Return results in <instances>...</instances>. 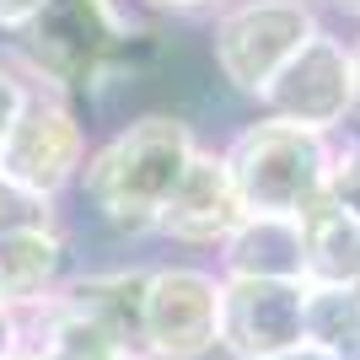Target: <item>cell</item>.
<instances>
[{"label": "cell", "instance_id": "ac0fdd59", "mask_svg": "<svg viewBox=\"0 0 360 360\" xmlns=\"http://www.w3.org/2000/svg\"><path fill=\"white\" fill-rule=\"evenodd\" d=\"M49 0H0V38H11V32H22L32 22V16L44 11Z\"/></svg>", "mask_w": 360, "mask_h": 360}, {"label": "cell", "instance_id": "3957f363", "mask_svg": "<svg viewBox=\"0 0 360 360\" xmlns=\"http://www.w3.org/2000/svg\"><path fill=\"white\" fill-rule=\"evenodd\" d=\"M333 146H339V135H317V129L269 119V113L242 124L231 135V146L221 150L226 172L237 183L242 215H290V221H301L333 183Z\"/></svg>", "mask_w": 360, "mask_h": 360}, {"label": "cell", "instance_id": "7a4b0ae2", "mask_svg": "<svg viewBox=\"0 0 360 360\" xmlns=\"http://www.w3.org/2000/svg\"><path fill=\"white\" fill-rule=\"evenodd\" d=\"M194 150H199L194 124H183L178 113H140L86 150L75 188L108 231L150 237L162 226V210L178 178L194 162Z\"/></svg>", "mask_w": 360, "mask_h": 360}, {"label": "cell", "instance_id": "8992f818", "mask_svg": "<svg viewBox=\"0 0 360 360\" xmlns=\"http://www.w3.org/2000/svg\"><path fill=\"white\" fill-rule=\"evenodd\" d=\"M221 345V274L199 264H156L146 280V355L205 360Z\"/></svg>", "mask_w": 360, "mask_h": 360}, {"label": "cell", "instance_id": "484cf974", "mask_svg": "<svg viewBox=\"0 0 360 360\" xmlns=\"http://www.w3.org/2000/svg\"><path fill=\"white\" fill-rule=\"evenodd\" d=\"M355 296H360V280H355Z\"/></svg>", "mask_w": 360, "mask_h": 360}, {"label": "cell", "instance_id": "d4e9b609", "mask_svg": "<svg viewBox=\"0 0 360 360\" xmlns=\"http://www.w3.org/2000/svg\"><path fill=\"white\" fill-rule=\"evenodd\" d=\"M345 360H360V345H355V349H349V355H345Z\"/></svg>", "mask_w": 360, "mask_h": 360}, {"label": "cell", "instance_id": "e0dca14e", "mask_svg": "<svg viewBox=\"0 0 360 360\" xmlns=\"http://www.w3.org/2000/svg\"><path fill=\"white\" fill-rule=\"evenodd\" d=\"M32 97V81L22 70H16L6 54H0V146H6V135H11V124L22 119V108H27Z\"/></svg>", "mask_w": 360, "mask_h": 360}, {"label": "cell", "instance_id": "52a82bcc", "mask_svg": "<svg viewBox=\"0 0 360 360\" xmlns=\"http://www.w3.org/2000/svg\"><path fill=\"white\" fill-rule=\"evenodd\" d=\"M258 103H264L269 119L301 124V129H317V135H339V129L355 119V65H349V44L323 27L312 44L269 81V91H264Z\"/></svg>", "mask_w": 360, "mask_h": 360}, {"label": "cell", "instance_id": "2e32d148", "mask_svg": "<svg viewBox=\"0 0 360 360\" xmlns=\"http://www.w3.org/2000/svg\"><path fill=\"white\" fill-rule=\"evenodd\" d=\"M328 194L360 221V135H345L339 146H333V183H328Z\"/></svg>", "mask_w": 360, "mask_h": 360}, {"label": "cell", "instance_id": "cb8c5ba5", "mask_svg": "<svg viewBox=\"0 0 360 360\" xmlns=\"http://www.w3.org/2000/svg\"><path fill=\"white\" fill-rule=\"evenodd\" d=\"M6 360H44V355H38V349H32L27 339H22V349H11V355H6Z\"/></svg>", "mask_w": 360, "mask_h": 360}, {"label": "cell", "instance_id": "ffe728a7", "mask_svg": "<svg viewBox=\"0 0 360 360\" xmlns=\"http://www.w3.org/2000/svg\"><path fill=\"white\" fill-rule=\"evenodd\" d=\"M129 6H150V11H205V6H231V0H129Z\"/></svg>", "mask_w": 360, "mask_h": 360}, {"label": "cell", "instance_id": "9a60e30c", "mask_svg": "<svg viewBox=\"0 0 360 360\" xmlns=\"http://www.w3.org/2000/svg\"><path fill=\"white\" fill-rule=\"evenodd\" d=\"M49 226H60V199H49V194H38V188L0 172V237L49 231Z\"/></svg>", "mask_w": 360, "mask_h": 360}, {"label": "cell", "instance_id": "7402d4cb", "mask_svg": "<svg viewBox=\"0 0 360 360\" xmlns=\"http://www.w3.org/2000/svg\"><path fill=\"white\" fill-rule=\"evenodd\" d=\"M349 65H355V119H360V38H349Z\"/></svg>", "mask_w": 360, "mask_h": 360}, {"label": "cell", "instance_id": "5bb4252c", "mask_svg": "<svg viewBox=\"0 0 360 360\" xmlns=\"http://www.w3.org/2000/svg\"><path fill=\"white\" fill-rule=\"evenodd\" d=\"M301 328L307 345L328 349L345 360L360 345V296L355 285H307V307H301Z\"/></svg>", "mask_w": 360, "mask_h": 360}, {"label": "cell", "instance_id": "44dd1931", "mask_svg": "<svg viewBox=\"0 0 360 360\" xmlns=\"http://www.w3.org/2000/svg\"><path fill=\"white\" fill-rule=\"evenodd\" d=\"M274 360H339V355H328V349H317V345H307V339H301L296 349H285V355H274Z\"/></svg>", "mask_w": 360, "mask_h": 360}, {"label": "cell", "instance_id": "277c9868", "mask_svg": "<svg viewBox=\"0 0 360 360\" xmlns=\"http://www.w3.org/2000/svg\"><path fill=\"white\" fill-rule=\"evenodd\" d=\"M317 32H323V22H317L312 0H231V6L215 11L210 60L231 91L264 97L269 81Z\"/></svg>", "mask_w": 360, "mask_h": 360}, {"label": "cell", "instance_id": "9c48e42d", "mask_svg": "<svg viewBox=\"0 0 360 360\" xmlns=\"http://www.w3.org/2000/svg\"><path fill=\"white\" fill-rule=\"evenodd\" d=\"M237 221H242V199H237L231 172H226V156L199 146L188 172L172 188V199H167L156 231L172 242H188V248H221Z\"/></svg>", "mask_w": 360, "mask_h": 360}, {"label": "cell", "instance_id": "d6986e66", "mask_svg": "<svg viewBox=\"0 0 360 360\" xmlns=\"http://www.w3.org/2000/svg\"><path fill=\"white\" fill-rule=\"evenodd\" d=\"M11 349H22V317L11 307H0V360L11 355Z\"/></svg>", "mask_w": 360, "mask_h": 360}, {"label": "cell", "instance_id": "7c38bea8", "mask_svg": "<svg viewBox=\"0 0 360 360\" xmlns=\"http://www.w3.org/2000/svg\"><path fill=\"white\" fill-rule=\"evenodd\" d=\"M221 274L226 280H301V221L290 215H242L231 237L221 242Z\"/></svg>", "mask_w": 360, "mask_h": 360}, {"label": "cell", "instance_id": "4fadbf2b", "mask_svg": "<svg viewBox=\"0 0 360 360\" xmlns=\"http://www.w3.org/2000/svg\"><path fill=\"white\" fill-rule=\"evenodd\" d=\"M301 269L307 285H355L360 280V221L323 194L301 215Z\"/></svg>", "mask_w": 360, "mask_h": 360}, {"label": "cell", "instance_id": "8fae6325", "mask_svg": "<svg viewBox=\"0 0 360 360\" xmlns=\"http://www.w3.org/2000/svg\"><path fill=\"white\" fill-rule=\"evenodd\" d=\"M146 280L150 269H97V274L65 280L60 296L75 301L86 317H97L129 360H150L146 355Z\"/></svg>", "mask_w": 360, "mask_h": 360}, {"label": "cell", "instance_id": "6da1fadb", "mask_svg": "<svg viewBox=\"0 0 360 360\" xmlns=\"http://www.w3.org/2000/svg\"><path fill=\"white\" fill-rule=\"evenodd\" d=\"M150 32L135 22L129 0H49L22 32L6 38V60L38 91H103L150 60Z\"/></svg>", "mask_w": 360, "mask_h": 360}, {"label": "cell", "instance_id": "5b68a950", "mask_svg": "<svg viewBox=\"0 0 360 360\" xmlns=\"http://www.w3.org/2000/svg\"><path fill=\"white\" fill-rule=\"evenodd\" d=\"M86 150H91V140H86V124H81L75 103L60 97V91L32 86L22 119L11 124V135L0 146V172L38 188V194H49V199H60L65 188L81 183Z\"/></svg>", "mask_w": 360, "mask_h": 360}, {"label": "cell", "instance_id": "30bf717a", "mask_svg": "<svg viewBox=\"0 0 360 360\" xmlns=\"http://www.w3.org/2000/svg\"><path fill=\"white\" fill-rule=\"evenodd\" d=\"M65 264H70V242L60 226L0 237V307H11L16 317L38 312L44 301L60 296Z\"/></svg>", "mask_w": 360, "mask_h": 360}, {"label": "cell", "instance_id": "ba28073f", "mask_svg": "<svg viewBox=\"0 0 360 360\" xmlns=\"http://www.w3.org/2000/svg\"><path fill=\"white\" fill-rule=\"evenodd\" d=\"M301 280H226L221 274V349L231 360H274L307 339Z\"/></svg>", "mask_w": 360, "mask_h": 360}, {"label": "cell", "instance_id": "603a6c76", "mask_svg": "<svg viewBox=\"0 0 360 360\" xmlns=\"http://www.w3.org/2000/svg\"><path fill=\"white\" fill-rule=\"evenodd\" d=\"M328 6H333V11H345V16H355V22H360V0H328Z\"/></svg>", "mask_w": 360, "mask_h": 360}]
</instances>
